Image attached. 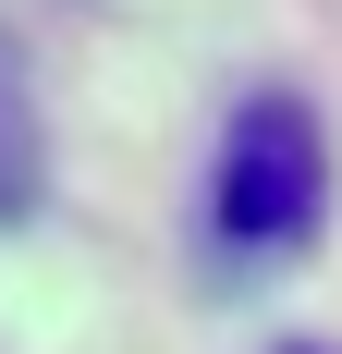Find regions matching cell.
<instances>
[{
    "instance_id": "obj_1",
    "label": "cell",
    "mask_w": 342,
    "mask_h": 354,
    "mask_svg": "<svg viewBox=\"0 0 342 354\" xmlns=\"http://www.w3.org/2000/svg\"><path fill=\"white\" fill-rule=\"evenodd\" d=\"M318 220H330V122L294 86H257L220 122V159H208V245L269 269V257L318 245Z\"/></svg>"
},
{
    "instance_id": "obj_2",
    "label": "cell",
    "mask_w": 342,
    "mask_h": 354,
    "mask_svg": "<svg viewBox=\"0 0 342 354\" xmlns=\"http://www.w3.org/2000/svg\"><path fill=\"white\" fill-rule=\"evenodd\" d=\"M37 196H49V122H37L25 49H12V25H0V232L37 220Z\"/></svg>"
},
{
    "instance_id": "obj_3",
    "label": "cell",
    "mask_w": 342,
    "mask_h": 354,
    "mask_svg": "<svg viewBox=\"0 0 342 354\" xmlns=\"http://www.w3.org/2000/svg\"><path fill=\"white\" fill-rule=\"evenodd\" d=\"M281 354H318V342H281Z\"/></svg>"
}]
</instances>
